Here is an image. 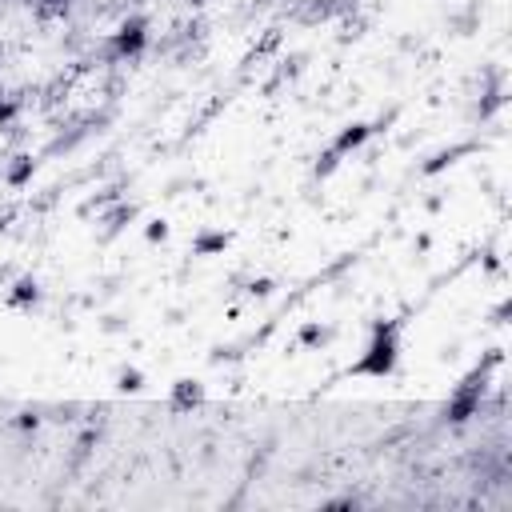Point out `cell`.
<instances>
[{
    "instance_id": "obj_1",
    "label": "cell",
    "mask_w": 512,
    "mask_h": 512,
    "mask_svg": "<svg viewBox=\"0 0 512 512\" xmlns=\"http://www.w3.org/2000/svg\"><path fill=\"white\" fill-rule=\"evenodd\" d=\"M504 360V348H488V356L456 384V392L448 396V404H444V420L452 424V428H460V424H468L472 416H480L484 412V396H488V372L496 368Z\"/></svg>"
},
{
    "instance_id": "obj_2",
    "label": "cell",
    "mask_w": 512,
    "mask_h": 512,
    "mask_svg": "<svg viewBox=\"0 0 512 512\" xmlns=\"http://www.w3.org/2000/svg\"><path fill=\"white\" fill-rule=\"evenodd\" d=\"M400 364V320H376L372 336L364 344V356L356 364H348V376H392Z\"/></svg>"
},
{
    "instance_id": "obj_3",
    "label": "cell",
    "mask_w": 512,
    "mask_h": 512,
    "mask_svg": "<svg viewBox=\"0 0 512 512\" xmlns=\"http://www.w3.org/2000/svg\"><path fill=\"white\" fill-rule=\"evenodd\" d=\"M148 48V16L132 12L116 24V32H108L100 40V64L112 68V64H128V60H140Z\"/></svg>"
},
{
    "instance_id": "obj_4",
    "label": "cell",
    "mask_w": 512,
    "mask_h": 512,
    "mask_svg": "<svg viewBox=\"0 0 512 512\" xmlns=\"http://www.w3.org/2000/svg\"><path fill=\"white\" fill-rule=\"evenodd\" d=\"M344 12H356V4H348V0H300L296 4L300 24H324V20H336Z\"/></svg>"
},
{
    "instance_id": "obj_5",
    "label": "cell",
    "mask_w": 512,
    "mask_h": 512,
    "mask_svg": "<svg viewBox=\"0 0 512 512\" xmlns=\"http://www.w3.org/2000/svg\"><path fill=\"white\" fill-rule=\"evenodd\" d=\"M132 220H136V204H128V200H112V208L100 212V244H112Z\"/></svg>"
},
{
    "instance_id": "obj_6",
    "label": "cell",
    "mask_w": 512,
    "mask_h": 512,
    "mask_svg": "<svg viewBox=\"0 0 512 512\" xmlns=\"http://www.w3.org/2000/svg\"><path fill=\"white\" fill-rule=\"evenodd\" d=\"M480 144L476 140H464V144H452V148H444V152H436L428 164H420V176H436V172H444V168H452L460 156H472Z\"/></svg>"
},
{
    "instance_id": "obj_7",
    "label": "cell",
    "mask_w": 512,
    "mask_h": 512,
    "mask_svg": "<svg viewBox=\"0 0 512 512\" xmlns=\"http://www.w3.org/2000/svg\"><path fill=\"white\" fill-rule=\"evenodd\" d=\"M372 136V124H364V120H356V124H348V128H340L336 132V140L328 144L332 152H340V156H348V152H356L364 140Z\"/></svg>"
},
{
    "instance_id": "obj_8",
    "label": "cell",
    "mask_w": 512,
    "mask_h": 512,
    "mask_svg": "<svg viewBox=\"0 0 512 512\" xmlns=\"http://www.w3.org/2000/svg\"><path fill=\"white\" fill-rule=\"evenodd\" d=\"M168 404H172L176 412L204 404V384H200V380H176V384H172V396H168Z\"/></svg>"
},
{
    "instance_id": "obj_9",
    "label": "cell",
    "mask_w": 512,
    "mask_h": 512,
    "mask_svg": "<svg viewBox=\"0 0 512 512\" xmlns=\"http://www.w3.org/2000/svg\"><path fill=\"white\" fill-rule=\"evenodd\" d=\"M32 172H36V160H32L28 152L4 160V184H8V188H24V184L32 180Z\"/></svg>"
},
{
    "instance_id": "obj_10",
    "label": "cell",
    "mask_w": 512,
    "mask_h": 512,
    "mask_svg": "<svg viewBox=\"0 0 512 512\" xmlns=\"http://www.w3.org/2000/svg\"><path fill=\"white\" fill-rule=\"evenodd\" d=\"M36 300H40V284H36V276H20V280L8 288V296H4L8 308H32Z\"/></svg>"
},
{
    "instance_id": "obj_11",
    "label": "cell",
    "mask_w": 512,
    "mask_h": 512,
    "mask_svg": "<svg viewBox=\"0 0 512 512\" xmlns=\"http://www.w3.org/2000/svg\"><path fill=\"white\" fill-rule=\"evenodd\" d=\"M228 244H232L228 232H196V240H192V256H216V252H224Z\"/></svg>"
},
{
    "instance_id": "obj_12",
    "label": "cell",
    "mask_w": 512,
    "mask_h": 512,
    "mask_svg": "<svg viewBox=\"0 0 512 512\" xmlns=\"http://www.w3.org/2000/svg\"><path fill=\"white\" fill-rule=\"evenodd\" d=\"M96 440H100V432H96V428H88V432L76 440V448H72V456H68V472H80V464L92 456V444H96Z\"/></svg>"
},
{
    "instance_id": "obj_13",
    "label": "cell",
    "mask_w": 512,
    "mask_h": 512,
    "mask_svg": "<svg viewBox=\"0 0 512 512\" xmlns=\"http://www.w3.org/2000/svg\"><path fill=\"white\" fill-rule=\"evenodd\" d=\"M20 108H24V92H4V88H0V128L16 124Z\"/></svg>"
},
{
    "instance_id": "obj_14",
    "label": "cell",
    "mask_w": 512,
    "mask_h": 512,
    "mask_svg": "<svg viewBox=\"0 0 512 512\" xmlns=\"http://www.w3.org/2000/svg\"><path fill=\"white\" fill-rule=\"evenodd\" d=\"M340 160H344L340 152H332V148H324V152L316 156V168H312V176H316V180H328V176H332V172L340 168Z\"/></svg>"
},
{
    "instance_id": "obj_15",
    "label": "cell",
    "mask_w": 512,
    "mask_h": 512,
    "mask_svg": "<svg viewBox=\"0 0 512 512\" xmlns=\"http://www.w3.org/2000/svg\"><path fill=\"white\" fill-rule=\"evenodd\" d=\"M476 16H480V8H476V4H468V8H464V12H456L448 24H452L460 36H468V32H472V24H476Z\"/></svg>"
},
{
    "instance_id": "obj_16",
    "label": "cell",
    "mask_w": 512,
    "mask_h": 512,
    "mask_svg": "<svg viewBox=\"0 0 512 512\" xmlns=\"http://www.w3.org/2000/svg\"><path fill=\"white\" fill-rule=\"evenodd\" d=\"M332 340V328H324V324H304L300 328V344H328Z\"/></svg>"
},
{
    "instance_id": "obj_17",
    "label": "cell",
    "mask_w": 512,
    "mask_h": 512,
    "mask_svg": "<svg viewBox=\"0 0 512 512\" xmlns=\"http://www.w3.org/2000/svg\"><path fill=\"white\" fill-rule=\"evenodd\" d=\"M116 388H120V392H140V388H144V372L124 368V372L116 376Z\"/></svg>"
},
{
    "instance_id": "obj_18",
    "label": "cell",
    "mask_w": 512,
    "mask_h": 512,
    "mask_svg": "<svg viewBox=\"0 0 512 512\" xmlns=\"http://www.w3.org/2000/svg\"><path fill=\"white\" fill-rule=\"evenodd\" d=\"M144 236L156 244V240H164V236H168V224H164V220H152V224L144 228Z\"/></svg>"
},
{
    "instance_id": "obj_19",
    "label": "cell",
    "mask_w": 512,
    "mask_h": 512,
    "mask_svg": "<svg viewBox=\"0 0 512 512\" xmlns=\"http://www.w3.org/2000/svg\"><path fill=\"white\" fill-rule=\"evenodd\" d=\"M248 292H252V296H268V292H272V280H268V276H260V280H252V284H248Z\"/></svg>"
},
{
    "instance_id": "obj_20",
    "label": "cell",
    "mask_w": 512,
    "mask_h": 512,
    "mask_svg": "<svg viewBox=\"0 0 512 512\" xmlns=\"http://www.w3.org/2000/svg\"><path fill=\"white\" fill-rule=\"evenodd\" d=\"M12 424H16L20 432H28V428H36V424H40V416H32V412H20V416H16Z\"/></svg>"
},
{
    "instance_id": "obj_21",
    "label": "cell",
    "mask_w": 512,
    "mask_h": 512,
    "mask_svg": "<svg viewBox=\"0 0 512 512\" xmlns=\"http://www.w3.org/2000/svg\"><path fill=\"white\" fill-rule=\"evenodd\" d=\"M100 328H104V332H120L124 324H120V316H104V324H100Z\"/></svg>"
}]
</instances>
